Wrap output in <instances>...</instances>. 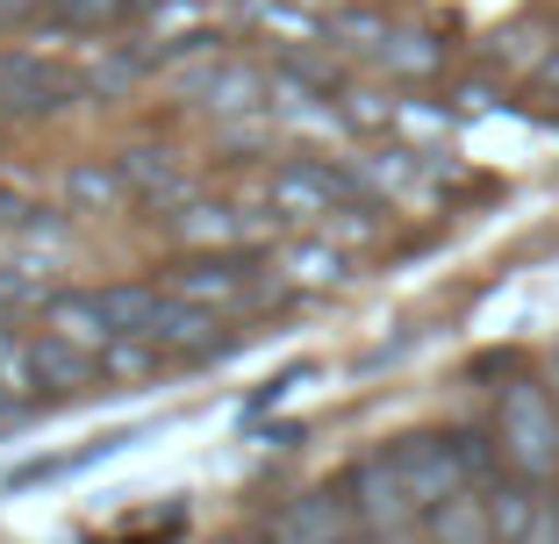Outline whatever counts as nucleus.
<instances>
[{
  "instance_id": "nucleus-5",
  "label": "nucleus",
  "mask_w": 559,
  "mask_h": 544,
  "mask_svg": "<svg viewBox=\"0 0 559 544\" xmlns=\"http://www.w3.org/2000/svg\"><path fill=\"white\" fill-rule=\"evenodd\" d=\"M516 544H559V501H538V516H531V530Z\"/></svg>"
},
{
  "instance_id": "nucleus-3",
  "label": "nucleus",
  "mask_w": 559,
  "mask_h": 544,
  "mask_svg": "<svg viewBox=\"0 0 559 544\" xmlns=\"http://www.w3.org/2000/svg\"><path fill=\"white\" fill-rule=\"evenodd\" d=\"M430 544H495V516H488V487H460L438 509H424Z\"/></svg>"
},
{
  "instance_id": "nucleus-2",
  "label": "nucleus",
  "mask_w": 559,
  "mask_h": 544,
  "mask_svg": "<svg viewBox=\"0 0 559 544\" xmlns=\"http://www.w3.org/2000/svg\"><path fill=\"white\" fill-rule=\"evenodd\" d=\"M395 466H402V480H409V495L424 501V509H438V501L460 495V487H474V466H466L460 437H402Z\"/></svg>"
},
{
  "instance_id": "nucleus-4",
  "label": "nucleus",
  "mask_w": 559,
  "mask_h": 544,
  "mask_svg": "<svg viewBox=\"0 0 559 544\" xmlns=\"http://www.w3.org/2000/svg\"><path fill=\"white\" fill-rule=\"evenodd\" d=\"M29 365H36V387H50V395H72V387H86V373H94V359H86L72 337L29 344Z\"/></svg>"
},
{
  "instance_id": "nucleus-1",
  "label": "nucleus",
  "mask_w": 559,
  "mask_h": 544,
  "mask_svg": "<svg viewBox=\"0 0 559 544\" xmlns=\"http://www.w3.org/2000/svg\"><path fill=\"white\" fill-rule=\"evenodd\" d=\"M495 451H502V466H510L516 480H531V487L559 480V401L545 395L538 379L502 387V401H495Z\"/></svg>"
},
{
  "instance_id": "nucleus-6",
  "label": "nucleus",
  "mask_w": 559,
  "mask_h": 544,
  "mask_svg": "<svg viewBox=\"0 0 559 544\" xmlns=\"http://www.w3.org/2000/svg\"><path fill=\"white\" fill-rule=\"evenodd\" d=\"M545 86H559V58H552V65H545Z\"/></svg>"
}]
</instances>
